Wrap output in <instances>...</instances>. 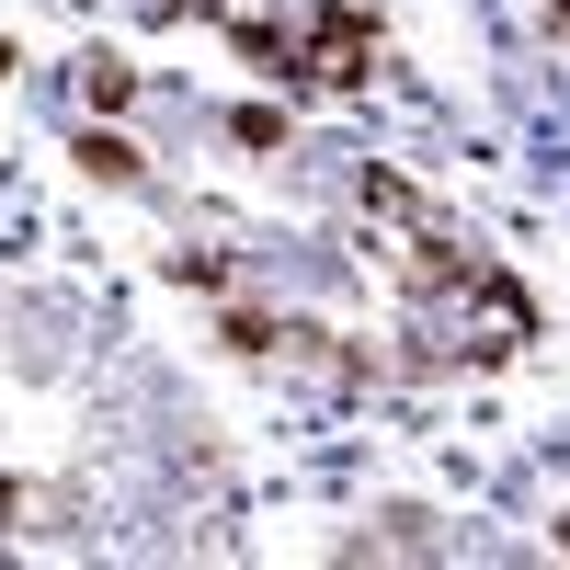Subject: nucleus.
Here are the masks:
<instances>
[{
	"label": "nucleus",
	"mask_w": 570,
	"mask_h": 570,
	"mask_svg": "<svg viewBox=\"0 0 570 570\" xmlns=\"http://www.w3.org/2000/svg\"><path fill=\"white\" fill-rule=\"evenodd\" d=\"M69 160H80L91 183H137V171H149V160H137L126 137H115V126H80V149H69Z\"/></svg>",
	"instance_id": "nucleus-2"
},
{
	"label": "nucleus",
	"mask_w": 570,
	"mask_h": 570,
	"mask_svg": "<svg viewBox=\"0 0 570 570\" xmlns=\"http://www.w3.org/2000/svg\"><path fill=\"white\" fill-rule=\"evenodd\" d=\"M80 104H91V115H126V104H137V69H126V58H80Z\"/></svg>",
	"instance_id": "nucleus-3"
},
{
	"label": "nucleus",
	"mask_w": 570,
	"mask_h": 570,
	"mask_svg": "<svg viewBox=\"0 0 570 570\" xmlns=\"http://www.w3.org/2000/svg\"><path fill=\"white\" fill-rule=\"evenodd\" d=\"M548 35H570V0H559V12H548Z\"/></svg>",
	"instance_id": "nucleus-6"
},
{
	"label": "nucleus",
	"mask_w": 570,
	"mask_h": 570,
	"mask_svg": "<svg viewBox=\"0 0 570 570\" xmlns=\"http://www.w3.org/2000/svg\"><path fill=\"white\" fill-rule=\"evenodd\" d=\"M297 58H308V91H354V80H376V12L320 0L308 35H297Z\"/></svg>",
	"instance_id": "nucleus-1"
},
{
	"label": "nucleus",
	"mask_w": 570,
	"mask_h": 570,
	"mask_svg": "<svg viewBox=\"0 0 570 570\" xmlns=\"http://www.w3.org/2000/svg\"><path fill=\"white\" fill-rule=\"evenodd\" d=\"M228 137H240V149H285V115H274V104H240V115H228Z\"/></svg>",
	"instance_id": "nucleus-4"
},
{
	"label": "nucleus",
	"mask_w": 570,
	"mask_h": 570,
	"mask_svg": "<svg viewBox=\"0 0 570 570\" xmlns=\"http://www.w3.org/2000/svg\"><path fill=\"white\" fill-rule=\"evenodd\" d=\"M548 548H559V559H570V513H559V525H548Z\"/></svg>",
	"instance_id": "nucleus-5"
}]
</instances>
